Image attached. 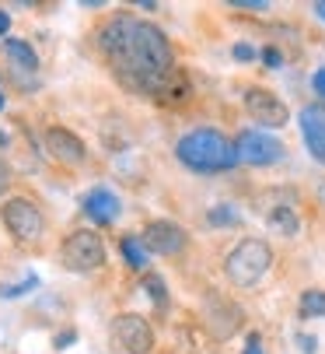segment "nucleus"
<instances>
[{
    "mask_svg": "<svg viewBox=\"0 0 325 354\" xmlns=\"http://www.w3.org/2000/svg\"><path fill=\"white\" fill-rule=\"evenodd\" d=\"M101 53L112 64L116 77L130 91L144 95H168L175 77L172 46L157 25L140 21L133 15H116L98 35Z\"/></svg>",
    "mask_w": 325,
    "mask_h": 354,
    "instance_id": "obj_1",
    "label": "nucleus"
},
{
    "mask_svg": "<svg viewBox=\"0 0 325 354\" xmlns=\"http://www.w3.org/2000/svg\"><path fill=\"white\" fill-rule=\"evenodd\" d=\"M175 155L193 172H228L238 165L235 144L217 130H193L175 144Z\"/></svg>",
    "mask_w": 325,
    "mask_h": 354,
    "instance_id": "obj_2",
    "label": "nucleus"
},
{
    "mask_svg": "<svg viewBox=\"0 0 325 354\" xmlns=\"http://www.w3.org/2000/svg\"><path fill=\"white\" fill-rule=\"evenodd\" d=\"M273 267V249H269L262 239H242L224 260V274L231 284L238 288H252L266 277V270Z\"/></svg>",
    "mask_w": 325,
    "mask_h": 354,
    "instance_id": "obj_3",
    "label": "nucleus"
},
{
    "mask_svg": "<svg viewBox=\"0 0 325 354\" xmlns=\"http://www.w3.org/2000/svg\"><path fill=\"white\" fill-rule=\"evenodd\" d=\"M60 260L74 274H88V270L105 267V245H101L98 232H88V228L70 232L67 242H63V249H60Z\"/></svg>",
    "mask_w": 325,
    "mask_h": 354,
    "instance_id": "obj_4",
    "label": "nucleus"
},
{
    "mask_svg": "<svg viewBox=\"0 0 325 354\" xmlns=\"http://www.w3.org/2000/svg\"><path fill=\"white\" fill-rule=\"evenodd\" d=\"M0 218H4V228H8L18 242H35V239L42 235V228H46L42 211L32 204V200H25V196L8 200V204L0 207Z\"/></svg>",
    "mask_w": 325,
    "mask_h": 354,
    "instance_id": "obj_5",
    "label": "nucleus"
},
{
    "mask_svg": "<svg viewBox=\"0 0 325 354\" xmlns=\"http://www.w3.org/2000/svg\"><path fill=\"white\" fill-rule=\"evenodd\" d=\"M235 151H238V162H245V165H277L287 155L280 137L266 133V130H245L235 140Z\"/></svg>",
    "mask_w": 325,
    "mask_h": 354,
    "instance_id": "obj_6",
    "label": "nucleus"
},
{
    "mask_svg": "<svg viewBox=\"0 0 325 354\" xmlns=\"http://www.w3.org/2000/svg\"><path fill=\"white\" fill-rule=\"evenodd\" d=\"M203 326L213 340H231L242 330V309L235 306V301L210 291L206 301H203Z\"/></svg>",
    "mask_w": 325,
    "mask_h": 354,
    "instance_id": "obj_7",
    "label": "nucleus"
},
{
    "mask_svg": "<svg viewBox=\"0 0 325 354\" xmlns=\"http://www.w3.org/2000/svg\"><path fill=\"white\" fill-rule=\"evenodd\" d=\"M112 330H116V340L130 351V354H150L154 351V330L144 316L137 313H123L112 319Z\"/></svg>",
    "mask_w": 325,
    "mask_h": 354,
    "instance_id": "obj_8",
    "label": "nucleus"
},
{
    "mask_svg": "<svg viewBox=\"0 0 325 354\" xmlns=\"http://www.w3.org/2000/svg\"><path fill=\"white\" fill-rule=\"evenodd\" d=\"M245 109H248V116L259 127H284L287 116H290L287 106L280 102L273 91H266V88H248L245 91Z\"/></svg>",
    "mask_w": 325,
    "mask_h": 354,
    "instance_id": "obj_9",
    "label": "nucleus"
},
{
    "mask_svg": "<svg viewBox=\"0 0 325 354\" xmlns=\"http://www.w3.org/2000/svg\"><path fill=\"white\" fill-rule=\"evenodd\" d=\"M140 242L147 245V252H157V257H179L186 249V232L175 221H150Z\"/></svg>",
    "mask_w": 325,
    "mask_h": 354,
    "instance_id": "obj_10",
    "label": "nucleus"
},
{
    "mask_svg": "<svg viewBox=\"0 0 325 354\" xmlns=\"http://www.w3.org/2000/svg\"><path fill=\"white\" fill-rule=\"evenodd\" d=\"M46 151L63 165H84V158H88L84 140L77 133H70L67 127H49L46 130Z\"/></svg>",
    "mask_w": 325,
    "mask_h": 354,
    "instance_id": "obj_11",
    "label": "nucleus"
},
{
    "mask_svg": "<svg viewBox=\"0 0 325 354\" xmlns=\"http://www.w3.org/2000/svg\"><path fill=\"white\" fill-rule=\"evenodd\" d=\"M81 207H84V214L91 218V221H98V225H112L116 218H119V196L112 193V189H91V193H84V200H81Z\"/></svg>",
    "mask_w": 325,
    "mask_h": 354,
    "instance_id": "obj_12",
    "label": "nucleus"
},
{
    "mask_svg": "<svg viewBox=\"0 0 325 354\" xmlns=\"http://www.w3.org/2000/svg\"><path fill=\"white\" fill-rule=\"evenodd\" d=\"M301 133H304V144H308V155L325 165V109L308 106L301 113Z\"/></svg>",
    "mask_w": 325,
    "mask_h": 354,
    "instance_id": "obj_13",
    "label": "nucleus"
},
{
    "mask_svg": "<svg viewBox=\"0 0 325 354\" xmlns=\"http://www.w3.org/2000/svg\"><path fill=\"white\" fill-rule=\"evenodd\" d=\"M4 53H8V60L18 67V71H39V57H35V49L25 42V39H14V35H8L4 39Z\"/></svg>",
    "mask_w": 325,
    "mask_h": 354,
    "instance_id": "obj_14",
    "label": "nucleus"
},
{
    "mask_svg": "<svg viewBox=\"0 0 325 354\" xmlns=\"http://www.w3.org/2000/svg\"><path fill=\"white\" fill-rule=\"evenodd\" d=\"M269 225H273L280 235H297V214L290 207H277L273 214H269Z\"/></svg>",
    "mask_w": 325,
    "mask_h": 354,
    "instance_id": "obj_15",
    "label": "nucleus"
},
{
    "mask_svg": "<svg viewBox=\"0 0 325 354\" xmlns=\"http://www.w3.org/2000/svg\"><path fill=\"white\" fill-rule=\"evenodd\" d=\"M123 257L130 260V267L140 270V267H147V245H144L140 239L130 235V239H123Z\"/></svg>",
    "mask_w": 325,
    "mask_h": 354,
    "instance_id": "obj_16",
    "label": "nucleus"
},
{
    "mask_svg": "<svg viewBox=\"0 0 325 354\" xmlns=\"http://www.w3.org/2000/svg\"><path fill=\"white\" fill-rule=\"evenodd\" d=\"M301 316H325V291L311 288L301 295Z\"/></svg>",
    "mask_w": 325,
    "mask_h": 354,
    "instance_id": "obj_17",
    "label": "nucleus"
},
{
    "mask_svg": "<svg viewBox=\"0 0 325 354\" xmlns=\"http://www.w3.org/2000/svg\"><path fill=\"white\" fill-rule=\"evenodd\" d=\"M144 288H147V295L154 298V306H157V309H165L168 291H165V284H161V277H157V274H147V277H144Z\"/></svg>",
    "mask_w": 325,
    "mask_h": 354,
    "instance_id": "obj_18",
    "label": "nucleus"
},
{
    "mask_svg": "<svg viewBox=\"0 0 325 354\" xmlns=\"http://www.w3.org/2000/svg\"><path fill=\"white\" fill-rule=\"evenodd\" d=\"M210 225H238V214H235V207H213L210 211Z\"/></svg>",
    "mask_w": 325,
    "mask_h": 354,
    "instance_id": "obj_19",
    "label": "nucleus"
},
{
    "mask_svg": "<svg viewBox=\"0 0 325 354\" xmlns=\"http://www.w3.org/2000/svg\"><path fill=\"white\" fill-rule=\"evenodd\" d=\"M35 288V277H28V281H21V284H14V288H4L0 295L4 298H18V295H25V291H32Z\"/></svg>",
    "mask_w": 325,
    "mask_h": 354,
    "instance_id": "obj_20",
    "label": "nucleus"
},
{
    "mask_svg": "<svg viewBox=\"0 0 325 354\" xmlns=\"http://www.w3.org/2000/svg\"><path fill=\"white\" fill-rule=\"evenodd\" d=\"M11 189V165L0 158V193H8Z\"/></svg>",
    "mask_w": 325,
    "mask_h": 354,
    "instance_id": "obj_21",
    "label": "nucleus"
},
{
    "mask_svg": "<svg viewBox=\"0 0 325 354\" xmlns=\"http://www.w3.org/2000/svg\"><path fill=\"white\" fill-rule=\"evenodd\" d=\"M235 8H245V11H266L269 4H266V0H235Z\"/></svg>",
    "mask_w": 325,
    "mask_h": 354,
    "instance_id": "obj_22",
    "label": "nucleus"
},
{
    "mask_svg": "<svg viewBox=\"0 0 325 354\" xmlns=\"http://www.w3.org/2000/svg\"><path fill=\"white\" fill-rule=\"evenodd\" d=\"M311 88H315V91L325 98V67H318V71H315V77H311Z\"/></svg>",
    "mask_w": 325,
    "mask_h": 354,
    "instance_id": "obj_23",
    "label": "nucleus"
},
{
    "mask_svg": "<svg viewBox=\"0 0 325 354\" xmlns=\"http://www.w3.org/2000/svg\"><path fill=\"white\" fill-rule=\"evenodd\" d=\"M235 57H238V60H255V49L245 46V42H238V46H235Z\"/></svg>",
    "mask_w": 325,
    "mask_h": 354,
    "instance_id": "obj_24",
    "label": "nucleus"
},
{
    "mask_svg": "<svg viewBox=\"0 0 325 354\" xmlns=\"http://www.w3.org/2000/svg\"><path fill=\"white\" fill-rule=\"evenodd\" d=\"M245 354H266V351H262V340H259L255 333L248 337V344H245Z\"/></svg>",
    "mask_w": 325,
    "mask_h": 354,
    "instance_id": "obj_25",
    "label": "nucleus"
},
{
    "mask_svg": "<svg viewBox=\"0 0 325 354\" xmlns=\"http://www.w3.org/2000/svg\"><path fill=\"white\" fill-rule=\"evenodd\" d=\"M280 60H284V57L277 53V49H266V64H269V67H280Z\"/></svg>",
    "mask_w": 325,
    "mask_h": 354,
    "instance_id": "obj_26",
    "label": "nucleus"
},
{
    "mask_svg": "<svg viewBox=\"0 0 325 354\" xmlns=\"http://www.w3.org/2000/svg\"><path fill=\"white\" fill-rule=\"evenodd\" d=\"M8 28H11V15L0 8V35H8Z\"/></svg>",
    "mask_w": 325,
    "mask_h": 354,
    "instance_id": "obj_27",
    "label": "nucleus"
},
{
    "mask_svg": "<svg viewBox=\"0 0 325 354\" xmlns=\"http://www.w3.org/2000/svg\"><path fill=\"white\" fill-rule=\"evenodd\" d=\"M297 344L304 347V354H311V351H315V340H311V337H304V333L297 337Z\"/></svg>",
    "mask_w": 325,
    "mask_h": 354,
    "instance_id": "obj_28",
    "label": "nucleus"
},
{
    "mask_svg": "<svg viewBox=\"0 0 325 354\" xmlns=\"http://www.w3.org/2000/svg\"><path fill=\"white\" fill-rule=\"evenodd\" d=\"M67 344H74V333H60L57 337V347H67Z\"/></svg>",
    "mask_w": 325,
    "mask_h": 354,
    "instance_id": "obj_29",
    "label": "nucleus"
},
{
    "mask_svg": "<svg viewBox=\"0 0 325 354\" xmlns=\"http://www.w3.org/2000/svg\"><path fill=\"white\" fill-rule=\"evenodd\" d=\"M315 15H318V18L325 21V0H318V4H315Z\"/></svg>",
    "mask_w": 325,
    "mask_h": 354,
    "instance_id": "obj_30",
    "label": "nucleus"
},
{
    "mask_svg": "<svg viewBox=\"0 0 325 354\" xmlns=\"http://www.w3.org/2000/svg\"><path fill=\"white\" fill-rule=\"evenodd\" d=\"M0 109H4V91H0Z\"/></svg>",
    "mask_w": 325,
    "mask_h": 354,
    "instance_id": "obj_31",
    "label": "nucleus"
}]
</instances>
